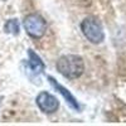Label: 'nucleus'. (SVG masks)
Wrapping results in <instances>:
<instances>
[{"instance_id": "3", "label": "nucleus", "mask_w": 126, "mask_h": 126, "mask_svg": "<svg viewBox=\"0 0 126 126\" xmlns=\"http://www.w3.org/2000/svg\"><path fill=\"white\" fill-rule=\"evenodd\" d=\"M24 28L27 33L33 38H42L47 30L46 20L38 14H29L24 19Z\"/></svg>"}, {"instance_id": "6", "label": "nucleus", "mask_w": 126, "mask_h": 126, "mask_svg": "<svg viewBox=\"0 0 126 126\" xmlns=\"http://www.w3.org/2000/svg\"><path fill=\"white\" fill-rule=\"evenodd\" d=\"M28 56H29L28 66H29L30 71L34 72V73H42V72H43V69H44V63L42 62V59L39 58V56H37L32 49H29Z\"/></svg>"}, {"instance_id": "2", "label": "nucleus", "mask_w": 126, "mask_h": 126, "mask_svg": "<svg viewBox=\"0 0 126 126\" xmlns=\"http://www.w3.org/2000/svg\"><path fill=\"white\" fill-rule=\"evenodd\" d=\"M81 29L83 35L93 44H100L105 38L102 25L94 18H86L81 24Z\"/></svg>"}, {"instance_id": "7", "label": "nucleus", "mask_w": 126, "mask_h": 126, "mask_svg": "<svg viewBox=\"0 0 126 126\" xmlns=\"http://www.w3.org/2000/svg\"><path fill=\"white\" fill-rule=\"evenodd\" d=\"M5 32L9 34H13V35H16L19 33V23L16 19H10L6 22L5 27H4Z\"/></svg>"}, {"instance_id": "4", "label": "nucleus", "mask_w": 126, "mask_h": 126, "mask_svg": "<svg viewBox=\"0 0 126 126\" xmlns=\"http://www.w3.org/2000/svg\"><path fill=\"white\" fill-rule=\"evenodd\" d=\"M37 105L44 113H53L57 111L59 102L58 100L48 92H40L37 96Z\"/></svg>"}, {"instance_id": "1", "label": "nucleus", "mask_w": 126, "mask_h": 126, "mask_svg": "<svg viewBox=\"0 0 126 126\" xmlns=\"http://www.w3.org/2000/svg\"><path fill=\"white\" fill-rule=\"evenodd\" d=\"M57 71L67 78H77L85 71V63L79 56H62L57 61Z\"/></svg>"}, {"instance_id": "5", "label": "nucleus", "mask_w": 126, "mask_h": 126, "mask_svg": "<svg viewBox=\"0 0 126 126\" xmlns=\"http://www.w3.org/2000/svg\"><path fill=\"white\" fill-rule=\"evenodd\" d=\"M48 79H49V83L52 85V87H53L54 90H57L58 91V93H61L62 96H63V98L66 100V102L69 105V106L72 107V109H75V110H79V105H78V102H77V100L73 97V94L67 90V88H64L61 83H58L53 77H48Z\"/></svg>"}]
</instances>
